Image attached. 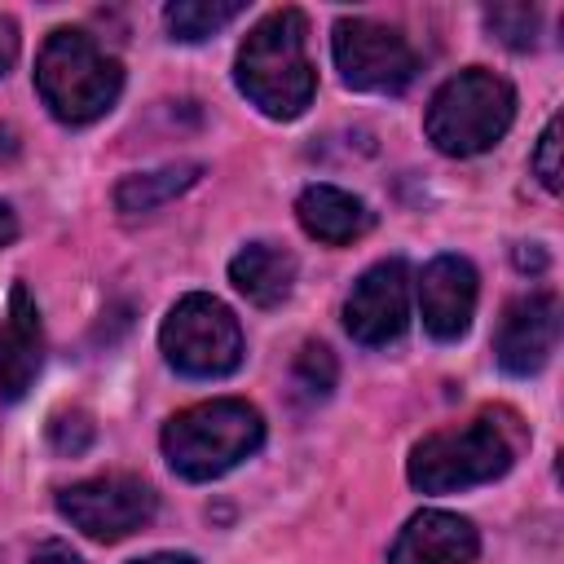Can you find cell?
I'll return each mask as SVG.
<instances>
[{"label":"cell","instance_id":"2e32d148","mask_svg":"<svg viewBox=\"0 0 564 564\" xmlns=\"http://www.w3.org/2000/svg\"><path fill=\"white\" fill-rule=\"evenodd\" d=\"M198 176H203V167H198V163H167V167H154V172L123 176V181L115 185V207H119L123 216L154 212V207H163L167 198L185 194Z\"/></svg>","mask_w":564,"mask_h":564},{"label":"cell","instance_id":"44dd1931","mask_svg":"<svg viewBox=\"0 0 564 564\" xmlns=\"http://www.w3.org/2000/svg\"><path fill=\"white\" fill-rule=\"evenodd\" d=\"M48 441H53V449H62V454L88 449V445H93V423H88V414H84V410H70V414L62 410V414H53Z\"/></svg>","mask_w":564,"mask_h":564},{"label":"cell","instance_id":"9a60e30c","mask_svg":"<svg viewBox=\"0 0 564 564\" xmlns=\"http://www.w3.org/2000/svg\"><path fill=\"white\" fill-rule=\"evenodd\" d=\"M229 282L256 308H273L295 286V256L286 247H278V242H247L229 260Z\"/></svg>","mask_w":564,"mask_h":564},{"label":"cell","instance_id":"7c38bea8","mask_svg":"<svg viewBox=\"0 0 564 564\" xmlns=\"http://www.w3.org/2000/svg\"><path fill=\"white\" fill-rule=\"evenodd\" d=\"M44 366V326L31 291L13 282L9 291V313L0 317V401L13 405L26 397Z\"/></svg>","mask_w":564,"mask_h":564},{"label":"cell","instance_id":"484cf974","mask_svg":"<svg viewBox=\"0 0 564 564\" xmlns=\"http://www.w3.org/2000/svg\"><path fill=\"white\" fill-rule=\"evenodd\" d=\"M18 154V132L9 123H0V159H13Z\"/></svg>","mask_w":564,"mask_h":564},{"label":"cell","instance_id":"3957f363","mask_svg":"<svg viewBox=\"0 0 564 564\" xmlns=\"http://www.w3.org/2000/svg\"><path fill=\"white\" fill-rule=\"evenodd\" d=\"M163 458L185 480H216L251 458L264 441V419L242 397L198 401L163 423Z\"/></svg>","mask_w":564,"mask_h":564},{"label":"cell","instance_id":"8fae6325","mask_svg":"<svg viewBox=\"0 0 564 564\" xmlns=\"http://www.w3.org/2000/svg\"><path fill=\"white\" fill-rule=\"evenodd\" d=\"M476 269L463 256H436L423 264L419 278V313L432 339L449 344L458 335H467L471 313H476Z\"/></svg>","mask_w":564,"mask_h":564},{"label":"cell","instance_id":"5b68a950","mask_svg":"<svg viewBox=\"0 0 564 564\" xmlns=\"http://www.w3.org/2000/svg\"><path fill=\"white\" fill-rule=\"evenodd\" d=\"M516 463V441L494 414H480L463 427H445L423 436L410 449L405 476L423 494H458L485 480H498Z\"/></svg>","mask_w":564,"mask_h":564},{"label":"cell","instance_id":"ba28073f","mask_svg":"<svg viewBox=\"0 0 564 564\" xmlns=\"http://www.w3.org/2000/svg\"><path fill=\"white\" fill-rule=\"evenodd\" d=\"M330 53L339 79L357 93H401L419 70L410 40L397 26L370 18H339L330 35Z\"/></svg>","mask_w":564,"mask_h":564},{"label":"cell","instance_id":"5bb4252c","mask_svg":"<svg viewBox=\"0 0 564 564\" xmlns=\"http://www.w3.org/2000/svg\"><path fill=\"white\" fill-rule=\"evenodd\" d=\"M295 216H300V225H304L308 238L330 242V247L357 242V238L375 225L370 207H366L357 194L339 189V185H308V189L295 198Z\"/></svg>","mask_w":564,"mask_h":564},{"label":"cell","instance_id":"ac0fdd59","mask_svg":"<svg viewBox=\"0 0 564 564\" xmlns=\"http://www.w3.org/2000/svg\"><path fill=\"white\" fill-rule=\"evenodd\" d=\"M485 22L507 48L538 44V9H529V4H494V9H485Z\"/></svg>","mask_w":564,"mask_h":564},{"label":"cell","instance_id":"9c48e42d","mask_svg":"<svg viewBox=\"0 0 564 564\" xmlns=\"http://www.w3.org/2000/svg\"><path fill=\"white\" fill-rule=\"evenodd\" d=\"M405 322H410V269H405V260H379V264H370L352 282V291L344 300V326H348V335L357 344L379 348V344L397 339L405 330Z\"/></svg>","mask_w":564,"mask_h":564},{"label":"cell","instance_id":"ffe728a7","mask_svg":"<svg viewBox=\"0 0 564 564\" xmlns=\"http://www.w3.org/2000/svg\"><path fill=\"white\" fill-rule=\"evenodd\" d=\"M560 115H551V123L542 128V137H538V150H533V172H538V181L551 189V194H560V185H564V163H560Z\"/></svg>","mask_w":564,"mask_h":564},{"label":"cell","instance_id":"603a6c76","mask_svg":"<svg viewBox=\"0 0 564 564\" xmlns=\"http://www.w3.org/2000/svg\"><path fill=\"white\" fill-rule=\"evenodd\" d=\"M13 57H18V26H13V18L0 13V75L13 66Z\"/></svg>","mask_w":564,"mask_h":564},{"label":"cell","instance_id":"52a82bcc","mask_svg":"<svg viewBox=\"0 0 564 564\" xmlns=\"http://www.w3.org/2000/svg\"><path fill=\"white\" fill-rule=\"evenodd\" d=\"M57 511L93 542H123L159 511V494L132 471H106L57 489Z\"/></svg>","mask_w":564,"mask_h":564},{"label":"cell","instance_id":"cb8c5ba5","mask_svg":"<svg viewBox=\"0 0 564 564\" xmlns=\"http://www.w3.org/2000/svg\"><path fill=\"white\" fill-rule=\"evenodd\" d=\"M18 238V216H13V207L0 198V247H9Z\"/></svg>","mask_w":564,"mask_h":564},{"label":"cell","instance_id":"8992f818","mask_svg":"<svg viewBox=\"0 0 564 564\" xmlns=\"http://www.w3.org/2000/svg\"><path fill=\"white\" fill-rule=\"evenodd\" d=\"M159 348L176 375L225 379L242 361V326L216 295L189 291L167 308L159 326Z\"/></svg>","mask_w":564,"mask_h":564},{"label":"cell","instance_id":"d6986e66","mask_svg":"<svg viewBox=\"0 0 564 564\" xmlns=\"http://www.w3.org/2000/svg\"><path fill=\"white\" fill-rule=\"evenodd\" d=\"M295 388L304 397H326L335 388V357L326 344H304L295 357Z\"/></svg>","mask_w":564,"mask_h":564},{"label":"cell","instance_id":"7402d4cb","mask_svg":"<svg viewBox=\"0 0 564 564\" xmlns=\"http://www.w3.org/2000/svg\"><path fill=\"white\" fill-rule=\"evenodd\" d=\"M31 564H84L66 542H44L35 555H31Z\"/></svg>","mask_w":564,"mask_h":564},{"label":"cell","instance_id":"277c9868","mask_svg":"<svg viewBox=\"0 0 564 564\" xmlns=\"http://www.w3.org/2000/svg\"><path fill=\"white\" fill-rule=\"evenodd\" d=\"M511 119H516V88L485 66H467L432 93L423 128L441 154L471 159L494 150L507 137Z\"/></svg>","mask_w":564,"mask_h":564},{"label":"cell","instance_id":"d4e9b609","mask_svg":"<svg viewBox=\"0 0 564 564\" xmlns=\"http://www.w3.org/2000/svg\"><path fill=\"white\" fill-rule=\"evenodd\" d=\"M132 564H198V560L185 555V551H159V555H141V560H132Z\"/></svg>","mask_w":564,"mask_h":564},{"label":"cell","instance_id":"4316f807","mask_svg":"<svg viewBox=\"0 0 564 564\" xmlns=\"http://www.w3.org/2000/svg\"><path fill=\"white\" fill-rule=\"evenodd\" d=\"M516 264H520V269H529V264H533V269H542V264H546V256H542V251H524V247H520V251H516Z\"/></svg>","mask_w":564,"mask_h":564},{"label":"cell","instance_id":"e0dca14e","mask_svg":"<svg viewBox=\"0 0 564 564\" xmlns=\"http://www.w3.org/2000/svg\"><path fill=\"white\" fill-rule=\"evenodd\" d=\"M238 13H242L238 0H176V4L163 9V22H167V35L172 40L198 44V40L216 35L220 26H229Z\"/></svg>","mask_w":564,"mask_h":564},{"label":"cell","instance_id":"30bf717a","mask_svg":"<svg viewBox=\"0 0 564 564\" xmlns=\"http://www.w3.org/2000/svg\"><path fill=\"white\" fill-rule=\"evenodd\" d=\"M560 344V295L555 291H529L516 295L494 330V357L507 375H538Z\"/></svg>","mask_w":564,"mask_h":564},{"label":"cell","instance_id":"7a4b0ae2","mask_svg":"<svg viewBox=\"0 0 564 564\" xmlns=\"http://www.w3.org/2000/svg\"><path fill=\"white\" fill-rule=\"evenodd\" d=\"M123 88V66L79 26H57L35 57V93L57 123L84 128L101 119Z\"/></svg>","mask_w":564,"mask_h":564},{"label":"cell","instance_id":"4fadbf2b","mask_svg":"<svg viewBox=\"0 0 564 564\" xmlns=\"http://www.w3.org/2000/svg\"><path fill=\"white\" fill-rule=\"evenodd\" d=\"M480 538L467 516L454 511H419L405 520L397 542L388 546V564H476Z\"/></svg>","mask_w":564,"mask_h":564},{"label":"cell","instance_id":"6da1fadb","mask_svg":"<svg viewBox=\"0 0 564 564\" xmlns=\"http://www.w3.org/2000/svg\"><path fill=\"white\" fill-rule=\"evenodd\" d=\"M308 18L300 9L264 13L234 57L238 93L269 119H295L317 93V70L308 62Z\"/></svg>","mask_w":564,"mask_h":564}]
</instances>
